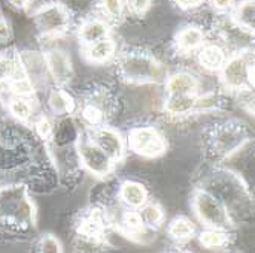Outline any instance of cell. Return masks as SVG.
<instances>
[{
  "instance_id": "cell-12",
  "label": "cell",
  "mask_w": 255,
  "mask_h": 253,
  "mask_svg": "<svg viewBox=\"0 0 255 253\" xmlns=\"http://www.w3.org/2000/svg\"><path fill=\"white\" fill-rule=\"evenodd\" d=\"M110 35H112V25L97 14L84 17L77 28V37L81 48H86V46H90Z\"/></svg>"
},
{
  "instance_id": "cell-15",
  "label": "cell",
  "mask_w": 255,
  "mask_h": 253,
  "mask_svg": "<svg viewBox=\"0 0 255 253\" xmlns=\"http://www.w3.org/2000/svg\"><path fill=\"white\" fill-rule=\"evenodd\" d=\"M81 54H83V58L90 64H106L112 61L113 58H117L118 46H117V41L110 35L94 44L86 46V48H81Z\"/></svg>"
},
{
  "instance_id": "cell-33",
  "label": "cell",
  "mask_w": 255,
  "mask_h": 253,
  "mask_svg": "<svg viewBox=\"0 0 255 253\" xmlns=\"http://www.w3.org/2000/svg\"><path fill=\"white\" fill-rule=\"evenodd\" d=\"M174 3V6L183 12H190V11H196L199 9L206 0H171Z\"/></svg>"
},
{
  "instance_id": "cell-25",
  "label": "cell",
  "mask_w": 255,
  "mask_h": 253,
  "mask_svg": "<svg viewBox=\"0 0 255 253\" xmlns=\"http://www.w3.org/2000/svg\"><path fill=\"white\" fill-rule=\"evenodd\" d=\"M123 227L126 229V232L131 237H136V235H141L145 232V226L141 220V215H139L137 211H133V209H128L124 212L123 215V221H121Z\"/></svg>"
},
{
  "instance_id": "cell-8",
  "label": "cell",
  "mask_w": 255,
  "mask_h": 253,
  "mask_svg": "<svg viewBox=\"0 0 255 253\" xmlns=\"http://www.w3.org/2000/svg\"><path fill=\"white\" fill-rule=\"evenodd\" d=\"M127 147L147 159H154L167 151V139L154 127H134L130 130L127 137Z\"/></svg>"
},
{
  "instance_id": "cell-11",
  "label": "cell",
  "mask_w": 255,
  "mask_h": 253,
  "mask_svg": "<svg viewBox=\"0 0 255 253\" xmlns=\"http://www.w3.org/2000/svg\"><path fill=\"white\" fill-rule=\"evenodd\" d=\"M205 43L206 35L199 25H185L176 32L173 38V49L180 57H188L196 54Z\"/></svg>"
},
{
  "instance_id": "cell-5",
  "label": "cell",
  "mask_w": 255,
  "mask_h": 253,
  "mask_svg": "<svg viewBox=\"0 0 255 253\" xmlns=\"http://www.w3.org/2000/svg\"><path fill=\"white\" fill-rule=\"evenodd\" d=\"M248 141L245 125L237 121H228L214 125L208 136V147L216 157H229L237 153Z\"/></svg>"
},
{
  "instance_id": "cell-26",
  "label": "cell",
  "mask_w": 255,
  "mask_h": 253,
  "mask_svg": "<svg viewBox=\"0 0 255 253\" xmlns=\"http://www.w3.org/2000/svg\"><path fill=\"white\" fill-rule=\"evenodd\" d=\"M9 87L12 90V93L15 96H20V98H29L34 95V91H35L34 83L28 75H18L17 74L9 81Z\"/></svg>"
},
{
  "instance_id": "cell-16",
  "label": "cell",
  "mask_w": 255,
  "mask_h": 253,
  "mask_svg": "<svg viewBox=\"0 0 255 253\" xmlns=\"http://www.w3.org/2000/svg\"><path fill=\"white\" fill-rule=\"evenodd\" d=\"M196 54H197V63L208 72H219L229 55L223 46L216 41L205 43Z\"/></svg>"
},
{
  "instance_id": "cell-2",
  "label": "cell",
  "mask_w": 255,
  "mask_h": 253,
  "mask_svg": "<svg viewBox=\"0 0 255 253\" xmlns=\"http://www.w3.org/2000/svg\"><path fill=\"white\" fill-rule=\"evenodd\" d=\"M219 75L222 87L229 93H248L254 88V57L249 51L228 55Z\"/></svg>"
},
{
  "instance_id": "cell-7",
  "label": "cell",
  "mask_w": 255,
  "mask_h": 253,
  "mask_svg": "<svg viewBox=\"0 0 255 253\" xmlns=\"http://www.w3.org/2000/svg\"><path fill=\"white\" fill-rule=\"evenodd\" d=\"M34 221L32 206L21 189L0 192V223L11 226H28Z\"/></svg>"
},
{
  "instance_id": "cell-18",
  "label": "cell",
  "mask_w": 255,
  "mask_h": 253,
  "mask_svg": "<svg viewBox=\"0 0 255 253\" xmlns=\"http://www.w3.org/2000/svg\"><path fill=\"white\" fill-rule=\"evenodd\" d=\"M120 200L128 209L139 211L145 203H148V191L142 183L127 180L120 188Z\"/></svg>"
},
{
  "instance_id": "cell-20",
  "label": "cell",
  "mask_w": 255,
  "mask_h": 253,
  "mask_svg": "<svg viewBox=\"0 0 255 253\" xmlns=\"http://www.w3.org/2000/svg\"><path fill=\"white\" fill-rule=\"evenodd\" d=\"M95 11L110 25H118L124 18L126 3L124 0H97Z\"/></svg>"
},
{
  "instance_id": "cell-30",
  "label": "cell",
  "mask_w": 255,
  "mask_h": 253,
  "mask_svg": "<svg viewBox=\"0 0 255 253\" xmlns=\"http://www.w3.org/2000/svg\"><path fill=\"white\" fill-rule=\"evenodd\" d=\"M38 253H63L60 240L54 235H44L38 243Z\"/></svg>"
},
{
  "instance_id": "cell-23",
  "label": "cell",
  "mask_w": 255,
  "mask_h": 253,
  "mask_svg": "<svg viewBox=\"0 0 255 253\" xmlns=\"http://www.w3.org/2000/svg\"><path fill=\"white\" fill-rule=\"evenodd\" d=\"M137 212L141 215V220L147 229H159L165 221V212L162 209V206L157 203L148 201Z\"/></svg>"
},
{
  "instance_id": "cell-31",
  "label": "cell",
  "mask_w": 255,
  "mask_h": 253,
  "mask_svg": "<svg viewBox=\"0 0 255 253\" xmlns=\"http://www.w3.org/2000/svg\"><path fill=\"white\" fill-rule=\"evenodd\" d=\"M206 2H210L211 8L220 15L231 14V11L236 6V0H206Z\"/></svg>"
},
{
  "instance_id": "cell-13",
  "label": "cell",
  "mask_w": 255,
  "mask_h": 253,
  "mask_svg": "<svg viewBox=\"0 0 255 253\" xmlns=\"http://www.w3.org/2000/svg\"><path fill=\"white\" fill-rule=\"evenodd\" d=\"M48 74L58 87H64L74 77V67L71 57L61 49H52L44 55Z\"/></svg>"
},
{
  "instance_id": "cell-3",
  "label": "cell",
  "mask_w": 255,
  "mask_h": 253,
  "mask_svg": "<svg viewBox=\"0 0 255 253\" xmlns=\"http://www.w3.org/2000/svg\"><path fill=\"white\" fill-rule=\"evenodd\" d=\"M193 211L205 227L229 231L234 226V220L231 218L225 204L205 188H199L194 191Z\"/></svg>"
},
{
  "instance_id": "cell-14",
  "label": "cell",
  "mask_w": 255,
  "mask_h": 253,
  "mask_svg": "<svg viewBox=\"0 0 255 253\" xmlns=\"http://www.w3.org/2000/svg\"><path fill=\"white\" fill-rule=\"evenodd\" d=\"M167 96H183V95H199L200 83L190 72H174L164 81Z\"/></svg>"
},
{
  "instance_id": "cell-10",
  "label": "cell",
  "mask_w": 255,
  "mask_h": 253,
  "mask_svg": "<svg viewBox=\"0 0 255 253\" xmlns=\"http://www.w3.org/2000/svg\"><path fill=\"white\" fill-rule=\"evenodd\" d=\"M89 139L98 145L115 164L121 162L127 153V139L112 127H95L89 130Z\"/></svg>"
},
{
  "instance_id": "cell-22",
  "label": "cell",
  "mask_w": 255,
  "mask_h": 253,
  "mask_svg": "<svg viewBox=\"0 0 255 253\" xmlns=\"http://www.w3.org/2000/svg\"><path fill=\"white\" fill-rule=\"evenodd\" d=\"M48 102H49V108L52 110V113L58 114V116H63V114H72L77 108L74 98L61 87L54 88L51 91Z\"/></svg>"
},
{
  "instance_id": "cell-27",
  "label": "cell",
  "mask_w": 255,
  "mask_h": 253,
  "mask_svg": "<svg viewBox=\"0 0 255 253\" xmlns=\"http://www.w3.org/2000/svg\"><path fill=\"white\" fill-rule=\"evenodd\" d=\"M9 111H11V114H14L18 121L26 122L32 116V105H31L28 98L14 96L9 101Z\"/></svg>"
},
{
  "instance_id": "cell-9",
  "label": "cell",
  "mask_w": 255,
  "mask_h": 253,
  "mask_svg": "<svg viewBox=\"0 0 255 253\" xmlns=\"http://www.w3.org/2000/svg\"><path fill=\"white\" fill-rule=\"evenodd\" d=\"M77 154L80 159V164L86 171L98 178H106L115 169L113 160L87 137H80L77 141Z\"/></svg>"
},
{
  "instance_id": "cell-17",
  "label": "cell",
  "mask_w": 255,
  "mask_h": 253,
  "mask_svg": "<svg viewBox=\"0 0 255 253\" xmlns=\"http://www.w3.org/2000/svg\"><path fill=\"white\" fill-rule=\"evenodd\" d=\"M229 21L233 23L234 28L248 35H254L255 32V5L254 0H240L233 8L229 14Z\"/></svg>"
},
{
  "instance_id": "cell-1",
  "label": "cell",
  "mask_w": 255,
  "mask_h": 253,
  "mask_svg": "<svg viewBox=\"0 0 255 253\" xmlns=\"http://www.w3.org/2000/svg\"><path fill=\"white\" fill-rule=\"evenodd\" d=\"M117 72L128 84H157L165 81L162 63L142 49H127L117 55Z\"/></svg>"
},
{
  "instance_id": "cell-35",
  "label": "cell",
  "mask_w": 255,
  "mask_h": 253,
  "mask_svg": "<svg viewBox=\"0 0 255 253\" xmlns=\"http://www.w3.org/2000/svg\"><path fill=\"white\" fill-rule=\"evenodd\" d=\"M9 3L15 8V9H26L31 3V0H9Z\"/></svg>"
},
{
  "instance_id": "cell-19",
  "label": "cell",
  "mask_w": 255,
  "mask_h": 253,
  "mask_svg": "<svg viewBox=\"0 0 255 253\" xmlns=\"http://www.w3.org/2000/svg\"><path fill=\"white\" fill-rule=\"evenodd\" d=\"M167 232L176 243H187L196 235V224L188 217H174L167 227Z\"/></svg>"
},
{
  "instance_id": "cell-21",
  "label": "cell",
  "mask_w": 255,
  "mask_h": 253,
  "mask_svg": "<svg viewBox=\"0 0 255 253\" xmlns=\"http://www.w3.org/2000/svg\"><path fill=\"white\" fill-rule=\"evenodd\" d=\"M199 95H183V96H167L164 110L171 116H188L196 111V102Z\"/></svg>"
},
{
  "instance_id": "cell-6",
  "label": "cell",
  "mask_w": 255,
  "mask_h": 253,
  "mask_svg": "<svg viewBox=\"0 0 255 253\" xmlns=\"http://www.w3.org/2000/svg\"><path fill=\"white\" fill-rule=\"evenodd\" d=\"M34 20L41 35L63 37L72 26V12L61 2H51L35 11Z\"/></svg>"
},
{
  "instance_id": "cell-28",
  "label": "cell",
  "mask_w": 255,
  "mask_h": 253,
  "mask_svg": "<svg viewBox=\"0 0 255 253\" xmlns=\"http://www.w3.org/2000/svg\"><path fill=\"white\" fill-rule=\"evenodd\" d=\"M18 74V64L12 55H0V84L9 83Z\"/></svg>"
},
{
  "instance_id": "cell-32",
  "label": "cell",
  "mask_w": 255,
  "mask_h": 253,
  "mask_svg": "<svg viewBox=\"0 0 255 253\" xmlns=\"http://www.w3.org/2000/svg\"><path fill=\"white\" fill-rule=\"evenodd\" d=\"M35 130H37V133H38L40 137H43V139H48V137H51L52 133H54V125H52V122H51L49 118H44L43 116V118H40L35 122Z\"/></svg>"
},
{
  "instance_id": "cell-4",
  "label": "cell",
  "mask_w": 255,
  "mask_h": 253,
  "mask_svg": "<svg viewBox=\"0 0 255 253\" xmlns=\"http://www.w3.org/2000/svg\"><path fill=\"white\" fill-rule=\"evenodd\" d=\"M205 189L210 191L225 204L231 218L237 209H243V206L249 203V197L245 186L242 185V180L229 171H223L214 175L210 181V188Z\"/></svg>"
},
{
  "instance_id": "cell-36",
  "label": "cell",
  "mask_w": 255,
  "mask_h": 253,
  "mask_svg": "<svg viewBox=\"0 0 255 253\" xmlns=\"http://www.w3.org/2000/svg\"><path fill=\"white\" fill-rule=\"evenodd\" d=\"M170 253H191V252L187 250V249H180V247H177V249H173Z\"/></svg>"
},
{
  "instance_id": "cell-34",
  "label": "cell",
  "mask_w": 255,
  "mask_h": 253,
  "mask_svg": "<svg viewBox=\"0 0 255 253\" xmlns=\"http://www.w3.org/2000/svg\"><path fill=\"white\" fill-rule=\"evenodd\" d=\"M9 37V28L6 25V21L0 18V43H3Z\"/></svg>"
},
{
  "instance_id": "cell-24",
  "label": "cell",
  "mask_w": 255,
  "mask_h": 253,
  "mask_svg": "<svg viewBox=\"0 0 255 253\" xmlns=\"http://www.w3.org/2000/svg\"><path fill=\"white\" fill-rule=\"evenodd\" d=\"M199 243L206 249H222L229 243V234L222 229L205 227L199 234Z\"/></svg>"
},
{
  "instance_id": "cell-29",
  "label": "cell",
  "mask_w": 255,
  "mask_h": 253,
  "mask_svg": "<svg viewBox=\"0 0 255 253\" xmlns=\"http://www.w3.org/2000/svg\"><path fill=\"white\" fill-rule=\"evenodd\" d=\"M126 9L134 17H144L153 6V0H124Z\"/></svg>"
}]
</instances>
